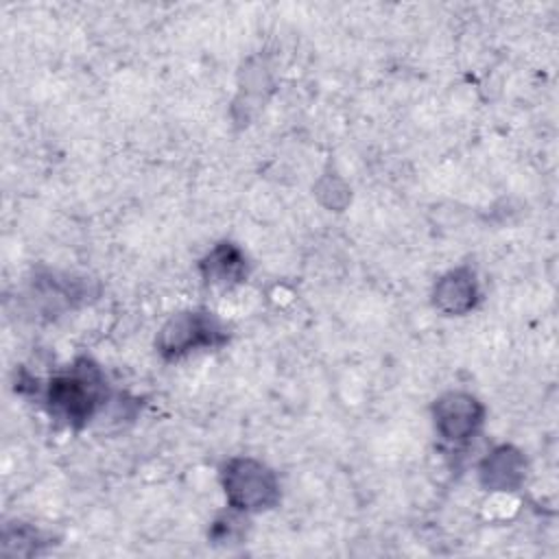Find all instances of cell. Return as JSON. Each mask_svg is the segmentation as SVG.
<instances>
[{"mask_svg": "<svg viewBox=\"0 0 559 559\" xmlns=\"http://www.w3.org/2000/svg\"><path fill=\"white\" fill-rule=\"evenodd\" d=\"M107 397L105 378L90 360H79L68 371L55 376L46 386V404L57 419L68 426H85Z\"/></svg>", "mask_w": 559, "mask_h": 559, "instance_id": "6da1fadb", "label": "cell"}, {"mask_svg": "<svg viewBox=\"0 0 559 559\" xmlns=\"http://www.w3.org/2000/svg\"><path fill=\"white\" fill-rule=\"evenodd\" d=\"M225 338V330L212 312L186 310L170 317L162 325L155 338V347L166 360H177L190 352L223 345Z\"/></svg>", "mask_w": 559, "mask_h": 559, "instance_id": "3957f363", "label": "cell"}, {"mask_svg": "<svg viewBox=\"0 0 559 559\" xmlns=\"http://www.w3.org/2000/svg\"><path fill=\"white\" fill-rule=\"evenodd\" d=\"M221 485L227 504L238 513L269 511L280 502L275 472L251 456H234L221 469Z\"/></svg>", "mask_w": 559, "mask_h": 559, "instance_id": "7a4b0ae2", "label": "cell"}, {"mask_svg": "<svg viewBox=\"0 0 559 559\" xmlns=\"http://www.w3.org/2000/svg\"><path fill=\"white\" fill-rule=\"evenodd\" d=\"M201 273L210 284L234 286L247 277V258L234 242H218L201 260Z\"/></svg>", "mask_w": 559, "mask_h": 559, "instance_id": "52a82bcc", "label": "cell"}, {"mask_svg": "<svg viewBox=\"0 0 559 559\" xmlns=\"http://www.w3.org/2000/svg\"><path fill=\"white\" fill-rule=\"evenodd\" d=\"M432 304L450 317L467 314L478 304V282L472 269L459 266L441 275L432 288Z\"/></svg>", "mask_w": 559, "mask_h": 559, "instance_id": "5b68a950", "label": "cell"}, {"mask_svg": "<svg viewBox=\"0 0 559 559\" xmlns=\"http://www.w3.org/2000/svg\"><path fill=\"white\" fill-rule=\"evenodd\" d=\"M480 485L491 491H515L524 483L526 461L513 445H498L480 463Z\"/></svg>", "mask_w": 559, "mask_h": 559, "instance_id": "8992f818", "label": "cell"}, {"mask_svg": "<svg viewBox=\"0 0 559 559\" xmlns=\"http://www.w3.org/2000/svg\"><path fill=\"white\" fill-rule=\"evenodd\" d=\"M432 419L443 441L463 445L480 430L485 419V406L472 393L450 391L435 402Z\"/></svg>", "mask_w": 559, "mask_h": 559, "instance_id": "277c9868", "label": "cell"}]
</instances>
